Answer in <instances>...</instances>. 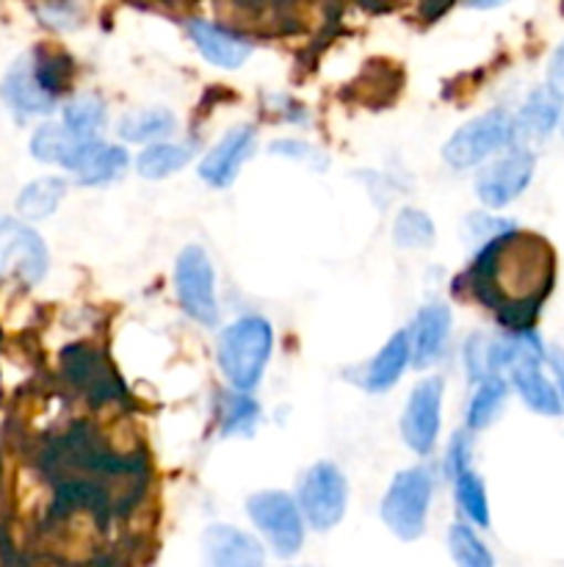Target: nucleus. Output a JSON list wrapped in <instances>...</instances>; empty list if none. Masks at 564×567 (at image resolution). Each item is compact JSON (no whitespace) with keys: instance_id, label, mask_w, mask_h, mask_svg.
<instances>
[{"instance_id":"nucleus-1","label":"nucleus","mask_w":564,"mask_h":567,"mask_svg":"<svg viewBox=\"0 0 564 567\" xmlns=\"http://www.w3.org/2000/svg\"><path fill=\"white\" fill-rule=\"evenodd\" d=\"M556 280V255L536 233L509 230L481 244L473 264L453 280L457 297L476 299L512 336L531 332Z\"/></svg>"},{"instance_id":"nucleus-2","label":"nucleus","mask_w":564,"mask_h":567,"mask_svg":"<svg viewBox=\"0 0 564 567\" xmlns=\"http://www.w3.org/2000/svg\"><path fill=\"white\" fill-rule=\"evenodd\" d=\"M271 343H274V336L263 316H243L221 332L216 343V358L236 391L247 393L258 385L269 363Z\"/></svg>"},{"instance_id":"nucleus-3","label":"nucleus","mask_w":564,"mask_h":567,"mask_svg":"<svg viewBox=\"0 0 564 567\" xmlns=\"http://www.w3.org/2000/svg\"><path fill=\"white\" fill-rule=\"evenodd\" d=\"M431 502V476L426 468H409L393 476L382 498V520L398 540H418L426 532Z\"/></svg>"},{"instance_id":"nucleus-4","label":"nucleus","mask_w":564,"mask_h":567,"mask_svg":"<svg viewBox=\"0 0 564 567\" xmlns=\"http://www.w3.org/2000/svg\"><path fill=\"white\" fill-rule=\"evenodd\" d=\"M518 138L514 133V120L509 111L492 109L476 120L464 122L446 144H442V161L453 169H468V166L481 164L487 155L495 150L509 147Z\"/></svg>"},{"instance_id":"nucleus-5","label":"nucleus","mask_w":564,"mask_h":567,"mask_svg":"<svg viewBox=\"0 0 564 567\" xmlns=\"http://www.w3.org/2000/svg\"><path fill=\"white\" fill-rule=\"evenodd\" d=\"M252 524L265 535L280 557H293L304 543V520L296 502L282 491H260L247 498Z\"/></svg>"},{"instance_id":"nucleus-6","label":"nucleus","mask_w":564,"mask_h":567,"mask_svg":"<svg viewBox=\"0 0 564 567\" xmlns=\"http://www.w3.org/2000/svg\"><path fill=\"white\" fill-rule=\"evenodd\" d=\"M348 485L335 463H315L299 485V513L318 532H330L346 513Z\"/></svg>"},{"instance_id":"nucleus-7","label":"nucleus","mask_w":564,"mask_h":567,"mask_svg":"<svg viewBox=\"0 0 564 567\" xmlns=\"http://www.w3.org/2000/svg\"><path fill=\"white\" fill-rule=\"evenodd\" d=\"M216 275L208 252L197 244L182 249L177 255L175 266V288L180 308L191 316L194 321L205 327H213L219 319V302H216Z\"/></svg>"},{"instance_id":"nucleus-8","label":"nucleus","mask_w":564,"mask_h":567,"mask_svg":"<svg viewBox=\"0 0 564 567\" xmlns=\"http://www.w3.org/2000/svg\"><path fill=\"white\" fill-rule=\"evenodd\" d=\"M534 166L536 158L531 150H506V155H501V158H495L479 172V177H476V194H479V199L487 208H503V205L518 199L529 188Z\"/></svg>"},{"instance_id":"nucleus-9","label":"nucleus","mask_w":564,"mask_h":567,"mask_svg":"<svg viewBox=\"0 0 564 567\" xmlns=\"http://www.w3.org/2000/svg\"><path fill=\"white\" fill-rule=\"evenodd\" d=\"M442 380L431 377L415 385L409 393L407 410L401 415L404 443L415 454H429L435 449L437 432H440V408H442Z\"/></svg>"},{"instance_id":"nucleus-10","label":"nucleus","mask_w":564,"mask_h":567,"mask_svg":"<svg viewBox=\"0 0 564 567\" xmlns=\"http://www.w3.org/2000/svg\"><path fill=\"white\" fill-rule=\"evenodd\" d=\"M61 363H64L66 380L81 388L92 404H105L125 396V388H122V382L116 380V374L105 363L103 352H97V349L86 347V343H75V347L64 349Z\"/></svg>"},{"instance_id":"nucleus-11","label":"nucleus","mask_w":564,"mask_h":567,"mask_svg":"<svg viewBox=\"0 0 564 567\" xmlns=\"http://www.w3.org/2000/svg\"><path fill=\"white\" fill-rule=\"evenodd\" d=\"M0 269L20 275L28 286L48 275V249L39 233L17 219L0 216Z\"/></svg>"},{"instance_id":"nucleus-12","label":"nucleus","mask_w":564,"mask_h":567,"mask_svg":"<svg viewBox=\"0 0 564 567\" xmlns=\"http://www.w3.org/2000/svg\"><path fill=\"white\" fill-rule=\"evenodd\" d=\"M205 567H263V546L247 532L227 524H213L202 535Z\"/></svg>"},{"instance_id":"nucleus-13","label":"nucleus","mask_w":564,"mask_h":567,"mask_svg":"<svg viewBox=\"0 0 564 567\" xmlns=\"http://www.w3.org/2000/svg\"><path fill=\"white\" fill-rule=\"evenodd\" d=\"M401 64H396L390 59H370L359 70V75L346 86V100L354 105H363V109L382 111L396 103V97L401 94Z\"/></svg>"},{"instance_id":"nucleus-14","label":"nucleus","mask_w":564,"mask_h":567,"mask_svg":"<svg viewBox=\"0 0 564 567\" xmlns=\"http://www.w3.org/2000/svg\"><path fill=\"white\" fill-rule=\"evenodd\" d=\"M254 150V127L236 125L216 142V147L199 164V177L213 188H227L238 177Z\"/></svg>"},{"instance_id":"nucleus-15","label":"nucleus","mask_w":564,"mask_h":567,"mask_svg":"<svg viewBox=\"0 0 564 567\" xmlns=\"http://www.w3.org/2000/svg\"><path fill=\"white\" fill-rule=\"evenodd\" d=\"M448 336H451V310L446 305L420 308L407 330L415 369H429L431 363H437L446 354Z\"/></svg>"},{"instance_id":"nucleus-16","label":"nucleus","mask_w":564,"mask_h":567,"mask_svg":"<svg viewBox=\"0 0 564 567\" xmlns=\"http://www.w3.org/2000/svg\"><path fill=\"white\" fill-rule=\"evenodd\" d=\"M0 94H3V100L9 103V109H14L20 116L50 114V111L55 109V103H59V100L42 86V81H39L31 53L17 59L14 66L6 72L3 83H0Z\"/></svg>"},{"instance_id":"nucleus-17","label":"nucleus","mask_w":564,"mask_h":567,"mask_svg":"<svg viewBox=\"0 0 564 567\" xmlns=\"http://www.w3.org/2000/svg\"><path fill=\"white\" fill-rule=\"evenodd\" d=\"M188 37L194 39L199 53L216 66H224V70H238L243 61L252 55V42L247 37H241L232 28L219 25V22H208V20H194L186 22Z\"/></svg>"},{"instance_id":"nucleus-18","label":"nucleus","mask_w":564,"mask_h":567,"mask_svg":"<svg viewBox=\"0 0 564 567\" xmlns=\"http://www.w3.org/2000/svg\"><path fill=\"white\" fill-rule=\"evenodd\" d=\"M542 360H545V349H529V352L509 369V374H512L514 391L520 393V399H523L534 413L558 415L562 413V396H558L556 388L547 382V377L542 374Z\"/></svg>"},{"instance_id":"nucleus-19","label":"nucleus","mask_w":564,"mask_h":567,"mask_svg":"<svg viewBox=\"0 0 564 567\" xmlns=\"http://www.w3.org/2000/svg\"><path fill=\"white\" fill-rule=\"evenodd\" d=\"M409 360H412V354H409L407 330H398L396 336L376 352V358L370 360V363H365L359 371H352V380L357 382L359 388H365V391L382 393L387 391V388L396 385Z\"/></svg>"},{"instance_id":"nucleus-20","label":"nucleus","mask_w":564,"mask_h":567,"mask_svg":"<svg viewBox=\"0 0 564 567\" xmlns=\"http://www.w3.org/2000/svg\"><path fill=\"white\" fill-rule=\"evenodd\" d=\"M564 111V97L556 86L545 83L529 94V100L520 109L514 120V133L523 138H545L558 125V116Z\"/></svg>"},{"instance_id":"nucleus-21","label":"nucleus","mask_w":564,"mask_h":567,"mask_svg":"<svg viewBox=\"0 0 564 567\" xmlns=\"http://www.w3.org/2000/svg\"><path fill=\"white\" fill-rule=\"evenodd\" d=\"M127 169V153L116 144H103V142H94L88 147L86 158L83 164L77 166V183L83 186H103V183L116 181L122 172Z\"/></svg>"},{"instance_id":"nucleus-22","label":"nucleus","mask_w":564,"mask_h":567,"mask_svg":"<svg viewBox=\"0 0 564 567\" xmlns=\"http://www.w3.org/2000/svg\"><path fill=\"white\" fill-rule=\"evenodd\" d=\"M66 194V181L61 177H39L28 183L17 197V214L28 221H39L53 214Z\"/></svg>"},{"instance_id":"nucleus-23","label":"nucleus","mask_w":564,"mask_h":567,"mask_svg":"<svg viewBox=\"0 0 564 567\" xmlns=\"http://www.w3.org/2000/svg\"><path fill=\"white\" fill-rule=\"evenodd\" d=\"M105 125V105L94 94H81L64 105V131L77 142H97V131Z\"/></svg>"},{"instance_id":"nucleus-24","label":"nucleus","mask_w":564,"mask_h":567,"mask_svg":"<svg viewBox=\"0 0 564 567\" xmlns=\"http://www.w3.org/2000/svg\"><path fill=\"white\" fill-rule=\"evenodd\" d=\"M188 161H191V147H186V144H153L138 155L136 166L138 175L147 177V181H160V177L182 169Z\"/></svg>"},{"instance_id":"nucleus-25","label":"nucleus","mask_w":564,"mask_h":567,"mask_svg":"<svg viewBox=\"0 0 564 567\" xmlns=\"http://www.w3.org/2000/svg\"><path fill=\"white\" fill-rule=\"evenodd\" d=\"M453 487H457V502L462 513L473 520L476 526L487 529L490 526V504H487L484 482L473 468H462L453 474Z\"/></svg>"},{"instance_id":"nucleus-26","label":"nucleus","mask_w":564,"mask_h":567,"mask_svg":"<svg viewBox=\"0 0 564 567\" xmlns=\"http://www.w3.org/2000/svg\"><path fill=\"white\" fill-rule=\"evenodd\" d=\"M171 131H175V116L166 109H147L127 114L116 127V133L125 142H149V138H160Z\"/></svg>"},{"instance_id":"nucleus-27","label":"nucleus","mask_w":564,"mask_h":567,"mask_svg":"<svg viewBox=\"0 0 564 567\" xmlns=\"http://www.w3.org/2000/svg\"><path fill=\"white\" fill-rule=\"evenodd\" d=\"M503 399H506V382L501 377H487V380H481L473 399H470L468 430H484V426H490L498 410L503 408Z\"/></svg>"},{"instance_id":"nucleus-28","label":"nucleus","mask_w":564,"mask_h":567,"mask_svg":"<svg viewBox=\"0 0 564 567\" xmlns=\"http://www.w3.org/2000/svg\"><path fill=\"white\" fill-rule=\"evenodd\" d=\"M448 548H451L453 563L459 567H495L490 548L479 540V535L468 524H451Z\"/></svg>"},{"instance_id":"nucleus-29","label":"nucleus","mask_w":564,"mask_h":567,"mask_svg":"<svg viewBox=\"0 0 564 567\" xmlns=\"http://www.w3.org/2000/svg\"><path fill=\"white\" fill-rule=\"evenodd\" d=\"M393 241L401 249L431 247L435 241V225L429 216L418 208H404L393 221Z\"/></svg>"},{"instance_id":"nucleus-30","label":"nucleus","mask_w":564,"mask_h":567,"mask_svg":"<svg viewBox=\"0 0 564 567\" xmlns=\"http://www.w3.org/2000/svg\"><path fill=\"white\" fill-rule=\"evenodd\" d=\"M260 421V404L247 393L224 399V413H221V435H252Z\"/></svg>"},{"instance_id":"nucleus-31","label":"nucleus","mask_w":564,"mask_h":567,"mask_svg":"<svg viewBox=\"0 0 564 567\" xmlns=\"http://www.w3.org/2000/svg\"><path fill=\"white\" fill-rule=\"evenodd\" d=\"M269 150L274 155H285V158L299 161V164L313 166V169H326L330 166V161H326V155H321V150H315L313 144L296 142V138H282V142L271 144Z\"/></svg>"},{"instance_id":"nucleus-32","label":"nucleus","mask_w":564,"mask_h":567,"mask_svg":"<svg viewBox=\"0 0 564 567\" xmlns=\"http://www.w3.org/2000/svg\"><path fill=\"white\" fill-rule=\"evenodd\" d=\"M464 230H468L470 238L487 244V241H492V238L503 236V233L514 230V225L509 219H492V216L473 214V216H468V221H464Z\"/></svg>"},{"instance_id":"nucleus-33","label":"nucleus","mask_w":564,"mask_h":567,"mask_svg":"<svg viewBox=\"0 0 564 567\" xmlns=\"http://www.w3.org/2000/svg\"><path fill=\"white\" fill-rule=\"evenodd\" d=\"M36 14H42L48 20V25L53 28H70L75 22L77 9L75 6H39Z\"/></svg>"},{"instance_id":"nucleus-34","label":"nucleus","mask_w":564,"mask_h":567,"mask_svg":"<svg viewBox=\"0 0 564 567\" xmlns=\"http://www.w3.org/2000/svg\"><path fill=\"white\" fill-rule=\"evenodd\" d=\"M547 83H551V86H556L558 92L564 89V39H562V44L556 48V53L551 55V64H547Z\"/></svg>"},{"instance_id":"nucleus-35","label":"nucleus","mask_w":564,"mask_h":567,"mask_svg":"<svg viewBox=\"0 0 564 567\" xmlns=\"http://www.w3.org/2000/svg\"><path fill=\"white\" fill-rule=\"evenodd\" d=\"M545 358H547V363H551V369H553V374H556V380H558V396H562V402H564V352L558 347H551L545 352Z\"/></svg>"}]
</instances>
